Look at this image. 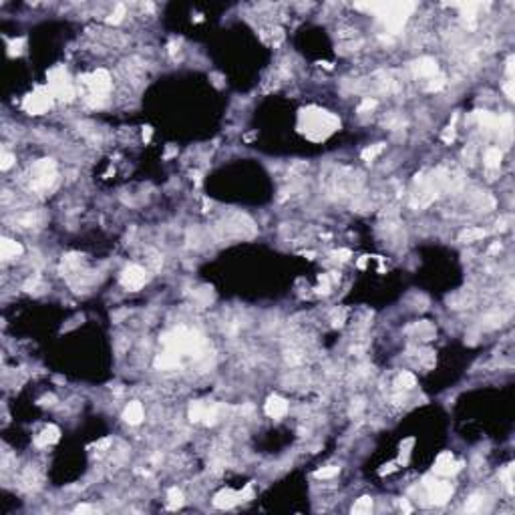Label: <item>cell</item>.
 <instances>
[{"instance_id":"obj_27","label":"cell","mask_w":515,"mask_h":515,"mask_svg":"<svg viewBox=\"0 0 515 515\" xmlns=\"http://www.w3.org/2000/svg\"><path fill=\"white\" fill-rule=\"evenodd\" d=\"M382 149H384L382 143H376V145H373V147H367L365 151H362V159H365V161H373Z\"/></svg>"},{"instance_id":"obj_1","label":"cell","mask_w":515,"mask_h":515,"mask_svg":"<svg viewBox=\"0 0 515 515\" xmlns=\"http://www.w3.org/2000/svg\"><path fill=\"white\" fill-rule=\"evenodd\" d=\"M298 127L310 141H324L340 127V121H338V117H334L324 109L310 107L300 113Z\"/></svg>"},{"instance_id":"obj_24","label":"cell","mask_w":515,"mask_h":515,"mask_svg":"<svg viewBox=\"0 0 515 515\" xmlns=\"http://www.w3.org/2000/svg\"><path fill=\"white\" fill-rule=\"evenodd\" d=\"M207 405H203V403H193L191 407H189V419L191 421H195V422H199V421H203V417H205V413H207Z\"/></svg>"},{"instance_id":"obj_35","label":"cell","mask_w":515,"mask_h":515,"mask_svg":"<svg viewBox=\"0 0 515 515\" xmlns=\"http://www.w3.org/2000/svg\"><path fill=\"white\" fill-rule=\"evenodd\" d=\"M12 163H14V155H10V153H6V151H4V153H2V163H0V167H2V169L6 171Z\"/></svg>"},{"instance_id":"obj_5","label":"cell","mask_w":515,"mask_h":515,"mask_svg":"<svg viewBox=\"0 0 515 515\" xmlns=\"http://www.w3.org/2000/svg\"><path fill=\"white\" fill-rule=\"evenodd\" d=\"M56 179V167L52 159H41L33 165V189L35 191H47Z\"/></svg>"},{"instance_id":"obj_39","label":"cell","mask_w":515,"mask_h":515,"mask_svg":"<svg viewBox=\"0 0 515 515\" xmlns=\"http://www.w3.org/2000/svg\"><path fill=\"white\" fill-rule=\"evenodd\" d=\"M151 133H153V129H151V127H145V131H143V139L149 141V139H151Z\"/></svg>"},{"instance_id":"obj_20","label":"cell","mask_w":515,"mask_h":515,"mask_svg":"<svg viewBox=\"0 0 515 515\" xmlns=\"http://www.w3.org/2000/svg\"><path fill=\"white\" fill-rule=\"evenodd\" d=\"M501 159H503V153H501V149L499 147H489L487 151H485V167L487 169H499V165H501Z\"/></svg>"},{"instance_id":"obj_2","label":"cell","mask_w":515,"mask_h":515,"mask_svg":"<svg viewBox=\"0 0 515 515\" xmlns=\"http://www.w3.org/2000/svg\"><path fill=\"white\" fill-rule=\"evenodd\" d=\"M358 8H369L375 10L378 14V18L384 22V26L392 33H399V30L405 26L409 14L413 12L415 4L409 2H392V4H358Z\"/></svg>"},{"instance_id":"obj_12","label":"cell","mask_w":515,"mask_h":515,"mask_svg":"<svg viewBox=\"0 0 515 515\" xmlns=\"http://www.w3.org/2000/svg\"><path fill=\"white\" fill-rule=\"evenodd\" d=\"M413 69L419 77H425V79H433L435 75H439V65L435 58H429V56H422L419 60L413 63Z\"/></svg>"},{"instance_id":"obj_4","label":"cell","mask_w":515,"mask_h":515,"mask_svg":"<svg viewBox=\"0 0 515 515\" xmlns=\"http://www.w3.org/2000/svg\"><path fill=\"white\" fill-rule=\"evenodd\" d=\"M48 91L52 93V97H58L63 101H71L75 97L73 83L63 67H56L48 73Z\"/></svg>"},{"instance_id":"obj_32","label":"cell","mask_w":515,"mask_h":515,"mask_svg":"<svg viewBox=\"0 0 515 515\" xmlns=\"http://www.w3.org/2000/svg\"><path fill=\"white\" fill-rule=\"evenodd\" d=\"M376 107V101L375 99H371V97H367L365 101L360 103V107H358V113H365V111H373Z\"/></svg>"},{"instance_id":"obj_31","label":"cell","mask_w":515,"mask_h":515,"mask_svg":"<svg viewBox=\"0 0 515 515\" xmlns=\"http://www.w3.org/2000/svg\"><path fill=\"white\" fill-rule=\"evenodd\" d=\"M511 473H513V467H511V465L501 473V477H503V481H505V487H507L509 493H513V477H511Z\"/></svg>"},{"instance_id":"obj_16","label":"cell","mask_w":515,"mask_h":515,"mask_svg":"<svg viewBox=\"0 0 515 515\" xmlns=\"http://www.w3.org/2000/svg\"><path fill=\"white\" fill-rule=\"evenodd\" d=\"M123 419H125V422H129V425H139V422L143 421V407H141V403H137V401L129 403L125 407V411H123Z\"/></svg>"},{"instance_id":"obj_8","label":"cell","mask_w":515,"mask_h":515,"mask_svg":"<svg viewBox=\"0 0 515 515\" xmlns=\"http://www.w3.org/2000/svg\"><path fill=\"white\" fill-rule=\"evenodd\" d=\"M422 483H425V487L429 491V497H431V501L435 505H445L451 499V495H453V487H451V483H447V481H439V479L427 477Z\"/></svg>"},{"instance_id":"obj_17","label":"cell","mask_w":515,"mask_h":515,"mask_svg":"<svg viewBox=\"0 0 515 515\" xmlns=\"http://www.w3.org/2000/svg\"><path fill=\"white\" fill-rule=\"evenodd\" d=\"M155 367L161 369V371H171V369H177L179 367V354L167 350L165 354H159L155 358Z\"/></svg>"},{"instance_id":"obj_19","label":"cell","mask_w":515,"mask_h":515,"mask_svg":"<svg viewBox=\"0 0 515 515\" xmlns=\"http://www.w3.org/2000/svg\"><path fill=\"white\" fill-rule=\"evenodd\" d=\"M58 437H60V431L54 427V425H50V427H47L39 437H37V447H47V445H52V443H56L58 441Z\"/></svg>"},{"instance_id":"obj_33","label":"cell","mask_w":515,"mask_h":515,"mask_svg":"<svg viewBox=\"0 0 515 515\" xmlns=\"http://www.w3.org/2000/svg\"><path fill=\"white\" fill-rule=\"evenodd\" d=\"M443 85H445V77H443V75H437V79H435V77L431 79V83H429L427 89H429V91H439Z\"/></svg>"},{"instance_id":"obj_25","label":"cell","mask_w":515,"mask_h":515,"mask_svg":"<svg viewBox=\"0 0 515 515\" xmlns=\"http://www.w3.org/2000/svg\"><path fill=\"white\" fill-rule=\"evenodd\" d=\"M415 384H417V378H415V375H411V373H403V375H399L397 380H395V386H397V388H413Z\"/></svg>"},{"instance_id":"obj_7","label":"cell","mask_w":515,"mask_h":515,"mask_svg":"<svg viewBox=\"0 0 515 515\" xmlns=\"http://www.w3.org/2000/svg\"><path fill=\"white\" fill-rule=\"evenodd\" d=\"M24 111L30 113V115H41L45 111H48L52 107V93L47 89H37L35 93L26 95L24 99Z\"/></svg>"},{"instance_id":"obj_23","label":"cell","mask_w":515,"mask_h":515,"mask_svg":"<svg viewBox=\"0 0 515 515\" xmlns=\"http://www.w3.org/2000/svg\"><path fill=\"white\" fill-rule=\"evenodd\" d=\"M181 505H184V493H181L177 487H171L167 491V507L169 509H177Z\"/></svg>"},{"instance_id":"obj_37","label":"cell","mask_w":515,"mask_h":515,"mask_svg":"<svg viewBox=\"0 0 515 515\" xmlns=\"http://www.w3.org/2000/svg\"><path fill=\"white\" fill-rule=\"evenodd\" d=\"M503 89H505V93H507V99H513V81H507Z\"/></svg>"},{"instance_id":"obj_40","label":"cell","mask_w":515,"mask_h":515,"mask_svg":"<svg viewBox=\"0 0 515 515\" xmlns=\"http://www.w3.org/2000/svg\"><path fill=\"white\" fill-rule=\"evenodd\" d=\"M52 401H54V397H52V395H48V397H45L41 403H43V405H52Z\"/></svg>"},{"instance_id":"obj_30","label":"cell","mask_w":515,"mask_h":515,"mask_svg":"<svg viewBox=\"0 0 515 515\" xmlns=\"http://www.w3.org/2000/svg\"><path fill=\"white\" fill-rule=\"evenodd\" d=\"M195 298L199 300V304H201V308H203V306L209 304L211 300H214V294H211V288H205V292H197Z\"/></svg>"},{"instance_id":"obj_9","label":"cell","mask_w":515,"mask_h":515,"mask_svg":"<svg viewBox=\"0 0 515 515\" xmlns=\"http://www.w3.org/2000/svg\"><path fill=\"white\" fill-rule=\"evenodd\" d=\"M147 282V272L137 266V264H131L123 270V274H121V286L135 292V290H141Z\"/></svg>"},{"instance_id":"obj_18","label":"cell","mask_w":515,"mask_h":515,"mask_svg":"<svg viewBox=\"0 0 515 515\" xmlns=\"http://www.w3.org/2000/svg\"><path fill=\"white\" fill-rule=\"evenodd\" d=\"M407 332H415V334L419 338H422V340H431L435 336V326L429 324V322H417V324L409 326Z\"/></svg>"},{"instance_id":"obj_26","label":"cell","mask_w":515,"mask_h":515,"mask_svg":"<svg viewBox=\"0 0 515 515\" xmlns=\"http://www.w3.org/2000/svg\"><path fill=\"white\" fill-rule=\"evenodd\" d=\"M338 471H340V467L330 465V467H322V469H318V471L314 473V477H316V479H332V477H336V475H338Z\"/></svg>"},{"instance_id":"obj_21","label":"cell","mask_w":515,"mask_h":515,"mask_svg":"<svg viewBox=\"0 0 515 515\" xmlns=\"http://www.w3.org/2000/svg\"><path fill=\"white\" fill-rule=\"evenodd\" d=\"M481 237H485V230H481V228H469V230H465V232L459 235V241H463V244H471V241H477V239H481Z\"/></svg>"},{"instance_id":"obj_41","label":"cell","mask_w":515,"mask_h":515,"mask_svg":"<svg viewBox=\"0 0 515 515\" xmlns=\"http://www.w3.org/2000/svg\"><path fill=\"white\" fill-rule=\"evenodd\" d=\"M401 507H403V511H407V513H409V511H411V505H409V503H407V501H405V499H403V503H401Z\"/></svg>"},{"instance_id":"obj_29","label":"cell","mask_w":515,"mask_h":515,"mask_svg":"<svg viewBox=\"0 0 515 515\" xmlns=\"http://www.w3.org/2000/svg\"><path fill=\"white\" fill-rule=\"evenodd\" d=\"M483 499H485V497H481V495L471 497L469 503L465 505V511H483Z\"/></svg>"},{"instance_id":"obj_14","label":"cell","mask_w":515,"mask_h":515,"mask_svg":"<svg viewBox=\"0 0 515 515\" xmlns=\"http://www.w3.org/2000/svg\"><path fill=\"white\" fill-rule=\"evenodd\" d=\"M22 246L18 244V241H14V239H10V237H2V241H0V258L2 260H12V258H18V256H22Z\"/></svg>"},{"instance_id":"obj_13","label":"cell","mask_w":515,"mask_h":515,"mask_svg":"<svg viewBox=\"0 0 515 515\" xmlns=\"http://www.w3.org/2000/svg\"><path fill=\"white\" fill-rule=\"evenodd\" d=\"M266 415L272 417V419H282L286 413H288V403L278 397V395H272L268 401H266V407H264Z\"/></svg>"},{"instance_id":"obj_34","label":"cell","mask_w":515,"mask_h":515,"mask_svg":"<svg viewBox=\"0 0 515 515\" xmlns=\"http://www.w3.org/2000/svg\"><path fill=\"white\" fill-rule=\"evenodd\" d=\"M22 45H24V41H22V39H18V41H12V43H10V48H8V54H10V56H14V54H20V52H22V48H20Z\"/></svg>"},{"instance_id":"obj_36","label":"cell","mask_w":515,"mask_h":515,"mask_svg":"<svg viewBox=\"0 0 515 515\" xmlns=\"http://www.w3.org/2000/svg\"><path fill=\"white\" fill-rule=\"evenodd\" d=\"M453 139H455V127L451 125V127H447V131H445V135H443V141L449 143V141H453Z\"/></svg>"},{"instance_id":"obj_11","label":"cell","mask_w":515,"mask_h":515,"mask_svg":"<svg viewBox=\"0 0 515 515\" xmlns=\"http://www.w3.org/2000/svg\"><path fill=\"white\" fill-rule=\"evenodd\" d=\"M461 469V463L455 461V457L451 455V453H441L435 461V475H441V477H449V475H455L457 471Z\"/></svg>"},{"instance_id":"obj_3","label":"cell","mask_w":515,"mask_h":515,"mask_svg":"<svg viewBox=\"0 0 515 515\" xmlns=\"http://www.w3.org/2000/svg\"><path fill=\"white\" fill-rule=\"evenodd\" d=\"M161 340L167 346V350H171L175 354L193 352L201 344V336L197 334V332H191V330H186V328H177V330L169 332V334H165Z\"/></svg>"},{"instance_id":"obj_28","label":"cell","mask_w":515,"mask_h":515,"mask_svg":"<svg viewBox=\"0 0 515 515\" xmlns=\"http://www.w3.org/2000/svg\"><path fill=\"white\" fill-rule=\"evenodd\" d=\"M123 16H125V6H123V4H117V6H115V12L107 18V22H109V24H119L121 20H123Z\"/></svg>"},{"instance_id":"obj_6","label":"cell","mask_w":515,"mask_h":515,"mask_svg":"<svg viewBox=\"0 0 515 515\" xmlns=\"http://www.w3.org/2000/svg\"><path fill=\"white\" fill-rule=\"evenodd\" d=\"M220 230H224V235H228V237H252V235H256L254 224L246 216H239V214L228 218L220 226Z\"/></svg>"},{"instance_id":"obj_22","label":"cell","mask_w":515,"mask_h":515,"mask_svg":"<svg viewBox=\"0 0 515 515\" xmlns=\"http://www.w3.org/2000/svg\"><path fill=\"white\" fill-rule=\"evenodd\" d=\"M371 511H373V499L371 497H360L352 505V513L354 515H369Z\"/></svg>"},{"instance_id":"obj_10","label":"cell","mask_w":515,"mask_h":515,"mask_svg":"<svg viewBox=\"0 0 515 515\" xmlns=\"http://www.w3.org/2000/svg\"><path fill=\"white\" fill-rule=\"evenodd\" d=\"M85 83L89 85L91 91H93L95 97H105V95L109 93V89H111V77H109V73L103 71V69H99V71H95L93 75L85 77Z\"/></svg>"},{"instance_id":"obj_38","label":"cell","mask_w":515,"mask_h":515,"mask_svg":"<svg viewBox=\"0 0 515 515\" xmlns=\"http://www.w3.org/2000/svg\"><path fill=\"white\" fill-rule=\"evenodd\" d=\"M87 511H93V507H91V505H79L75 509V513H87Z\"/></svg>"},{"instance_id":"obj_15","label":"cell","mask_w":515,"mask_h":515,"mask_svg":"<svg viewBox=\"0 0 515 515\" xmlns=\"http://www.w3.org/2000/svg\"><path fill=\"white\" fill-rule=\"evenodd\" d=\"M239 499H241V497H239L237 493H234L232 489H224V491H220V493L214 497V505L220 507V509H230V507H234Z\"/></svg>"}]
</instances>
